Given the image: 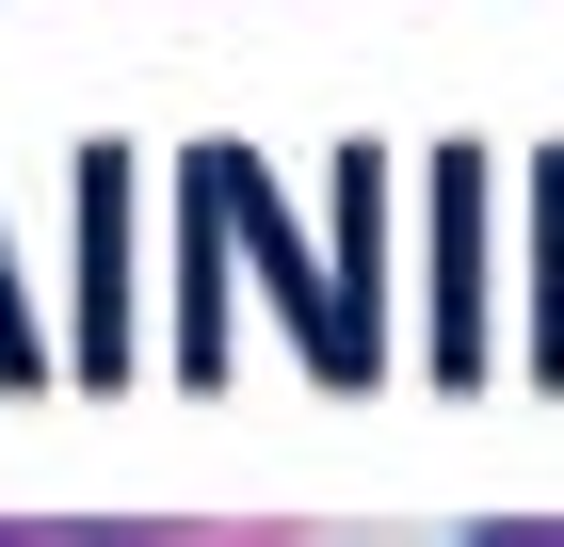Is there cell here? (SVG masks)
Segmentation results:
<instances>
[{"mask_svg":"<svg viewBox=\"0 0 564 547\" xmlns=\"http://www.w3.org/2000/svg\"><path fill=\"white\" fill-rule=\"evenodd\" d=\"M468 547H517V532H468Z\"/></svg>","mask_w":564,"mask_h":547,"instance_id":"obj_1","label":"cell"}]
</instances>
